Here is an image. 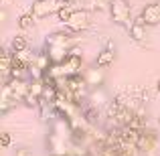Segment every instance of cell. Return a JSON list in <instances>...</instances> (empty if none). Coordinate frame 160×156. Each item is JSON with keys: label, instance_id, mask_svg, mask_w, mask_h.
Returning a JSON list of instances; mask_svg holds the SVG:
<instances>
[{"label": "cell", "instance_id": "cell-2", "mask_svg": "<svg viewBox=\"0 0 160 156\" xmlns=\"http://www.w3.org/2000/svg\"><path fill=\"white\" fill-rule=\"evenodd\" d=\"M109 14H112L113 24L126 27V28L130 31L134 18H132V6H130L128 0H113L112 6H109Z\"/></svg>", "mask_w": 160, "mask_h": 156}, {"label": "cell", "instance_id": "cell-14", "mask_svg": "<svg viewBox=\"0 0 160 156\" xmlns=\"http://www.w3.org/2000/svg\"><path fill=\"white\" fill-rule=\"evenodd\" d=\"M27 49H28V43L22 35L12 37V41H10V51L12 53H22V51H27Z\"/></svg>", "mask_w": 160, "mask_h": 156}, {"label": "cell", "instance_id": "cell-17", "mask_svg": "<svg viewBox=\"0 0 160 156\" xmlns=\"http://www.w3.org/2000/svg\"><path fill=\"white\" fill-rule=\"evenodd\" d=\"M89 103H93L95 108H98V105H102V103H106V95H103V91L102 89L93 91V93L89 95Z\"/></svg>", "mask_w": 160, "mask_h": 156}, {"label": "cell", "instance_id": "cell-6", "mask_svg": "<svg viewBox=\"0 0 160 156\" xmlns=\"http://www.w3.org/2000/svg\"><path fill=\"white\" fill-rule=\"evenodd\" d=\"M89 24H91L89 12L87 10H75L73 16H71V20L65 27L69 28V33H81V31H85V28H89Z\"/></svg>", "mask_w": 160, "mask_h": 156}, {"label": "cell", "instance_id": "cell-16", "mask_svg": "<svg viewBox=\"0 0 160 156\" xmlns=\"http://www.w3.org/2000/svg\"><path fill=\"white\" fill-rule=\"evenodd\" d=\"M32 24H35V16H32V14H22V16L18 18V27L22 28V31L32 28Z\"/></svg>", "mask_w": 160, "mask_h": 156}, {"label": "cell", "instance_id": "cell-4", "mask_svg": "<svg viewBox=\"0 0 160 156\" xmlns=\"http://www.w3.org/2000/svg\"><path fill=\"white\" fill-rule=\"evenodd\" d=\"M81 67H83V57H81V53H79L77 49H73V51H71V55L65 59V63L61 65L63 77H71V75L81 73Z\"/></svg>", "mask_w": 160, "mask_h": 156}, {"label": "cell", "instance_id": "cell-20", "mask_svg": "<svg viewBox=\"0 0 160 156\" xmlns=\"http://www.w3.org/2000/svg\"><path fill=\"white\" fill-rule=\"evenodd\" d=\"M14 156H32V150H28V148H18Z\"/></svg>", "mask_w": 160, "mask_h": 156}, {"label": "cell", "instance_id": "cell-1", "mask_svg": "<svg viewBox=\"0 0 160 156\" xmlns=\"http://www.w3.org/2000/svg\"><path fill=\"white\" fill-rule=\"evenodd\" d=\"M73 49H75L73 47V37L65 31L51 33V35H47V39H45V51L51 57L53 65H63Z\"/></svg>", "mask_w": 160, "mask_h": 156}, {"label": "cell", "instance_id": "cell-8", "mask_svg": "<svg viewBox=\"0 0 160 156\" xmlns=\"http://www.w3.org/2000/svg\"><path fill=\"white\" fill-rule=\"evenodd\" d=\"M4 85L8 87L10 95L16 99V102H22V99L27 98V93H28V81L27 79H8Z\"/></svg>", "mask_w": 160, "mask_h": 156}, {"label": "cell", "instance_id": "cell-10", "mask_svg": "<svg viewBox=\"0 0 160 156\" xmlns=\"http://www.w3.org/2000/svg\"><path fill=\"white\" fill-rule=\"evenodd\" d=\"M130 37H132L134 41H144L146 39V20H144V16H136L134 18V23H132V27H130Z\"/></svg>", "mask_w": 160, "mask_h": 156}, {"label": "cell", "instance_id": "cell-22", "mask_svg": "<svg viewBox=\"0 0 160 156\" xmlns=\"http://www.w3.org/2000/svg\"><path fill=\"white\" fill-rule=\"evenodd\" d=\"M156 91H158V93H160V79H158V81H156Z\"/></svg>", "mask_w": 160, "mask_h": 156}, {"label": "cell", "instance_id": "cell-23", "mask_svg": "<svg viewBox=\"0 0 160 156\" xmlns=\"http://www.w3.org/2000/svg\"><path fill=\"white\" fill-rule=\"evenodd\" d=\"M158 126H160V118H158Z\"/></svg>", "mask_w": 160, "mask_h": 156}, {"label": "cell", "instance_id": "cell-13", "mask_svg": "<svg viewBox=\"0 0 160 156\" xmlns=\"http://www.w3.org/2000/svg\"><path fill=\"white\" fill-rule=\"evenodd\" d=\"M85 81H87V85H91V87H99L103 83V69H99V67L89 69L85 73Z\"/></svg>", "mask_w": 160, "mask_h": 156}, {"label": "cell", "instance_id": "cell-7", "mask_svg": "<svg viewBox=\"0 0 160 156\" xmlns=\"http://www.w3.org/2000/svg\"><path fill=\"white\" fill-rule=\"evenodd\" d=\"M47 152L51 156H69V150L65 146V138H61L59 134L51 132L47 138Z\"/></svg>", "mask_w": 160, "mask_h": 156}, {"label": "cell", "instance_id": "cell-9", "mask_svg": "<svg viewBox=\"0 0 160 156\" xmlns=\"http://www.w3.org/2000/svg\"><path fill=\"white\" fill-rule=\"evenodd\" d=\"M142 16H144L146 24H150V27H156V24H160V2L146 4V6L142 8Z\"/></svg>", "mask_w": 160, "mask_h": 156}, {"label": "cell", "instance_id": "cell-18", "mask_svg": "<svg viewBox=\"0 0 160 156\" xmlns=\"http://www.w3.org/2000/svg\"><path fill=\"white\" fill-rule=\"evenodd\" d=\"M113 0H91V8L93 10H106L108 6H112Z\"/></svg>", "mask_w": 160, "mask_h": 156}, {"label": "cell", "instance_id": "cell-3", "mask_svg": "<svg viewBox=\"0 0 160 156\" xmlns=\"http://www.w3.org/2000/svg\"><path fill=\"white\" fill-rule=\"evenodd\" d=\"M63 6V2H57V0H35V2L31 4V12L28 14H32L35 18H45V16L49 14H57V10Z\"/></svg>", "mask_w": 160, "mask_h": 156}, {"label": "cell", "instance_id": "cell-24", "mask_svg": "<svg viewBox=\"0 0 160 156\" xmlns=\"http://www.w3.org/2000/svg\"><path fill=\"white\" fill-rule=\"evenodd\" d=\"M158 2H160V0H158Z\"/></svg>", "mask_w": 160, "mask_h": 156}, {"label": "cell", "instance_id": "cell-19", "mask_svg": "<svg viewBox=\"0 0 160 156\" xmlns=\"http://www.w3.org/2000/svg\"><path fill=\"white\" fill-rule=\"evenodd\" d=\"M0 144H2V148H8V146H10V134L8 132L0 134Z\"/></svg>", "mask_w": 160, "mask_h": 156}, {"label": "cell", "instance_id": "cell-5", "mask_svg": "<svg viewBox=\"0 0 160 156\" xmlns=\"http://www.w3.org/2000/svg\"><path fill=\"white\" fill-rule=\"evenodd\" d=\"M156 146H158V134L154 132V130H142L140 140H138L136 148L140 150L142 154H148L150 156L154 150H156Z\"/></svg>", "mask_w": 160, "mask_h": 156}, {"label": "cell", "instance_id": "cell-21", "mask_svg": "<svg viewBox=\"0 0 160 156\" xmlns=\"http://www.w3.org/2000/svg\"><path fill=\"white\" fill-rule=\"evenodd\" d=\"M61 2H63V4H67V6H71V4H77L79 0H61Z\"/></svg>", "mask_w": 160, "mask_h": 156}, {"label": "cell", "instance_id": "cell-11", "mask_svg": "<svg viewBox=\"0 0 160 156\" xmlns=\"http://www.w3.org/2000/svg\"><path fill=\"white\" fill-rule=\"evenodd\" d=\"M10 69H12V51H8V49H2V51H0V73H2L4 83L8 81Z\"/></svg>", "mask_w": 160, "mask_h": 156}, {"label": "cell", "instance_id": "cell-12", "mask_svg": "<svg viewBox=\"0 0 160 156\" xmlns=\"http://www.w3.org/2000/svg\"><path fill=\"white\" fill-rule=\"evenodd\" d=\"M113 61H116V51H113V49H103L102 53H98L95 67H99V69H106V67H109Z\"/></svg>", "mask_w": 160, "mask_h": 156}, {"label": "cell", "instance_id": "cell-15", "mask_svg": "<svg viewBox=\"0 0 160 156\" xmlns=\"http://www.w3.org/2000/svg\"><path fill=\"white\" fill-rule=\"evenodd\" d=\"M73 12H75V10H71V6L63 4V6L57 10V18L61 20V23H65V24H67V23L71 20V16H73Z\"/></svg>", "mask_w": 160, "mask_h": 156}]
</instances>
